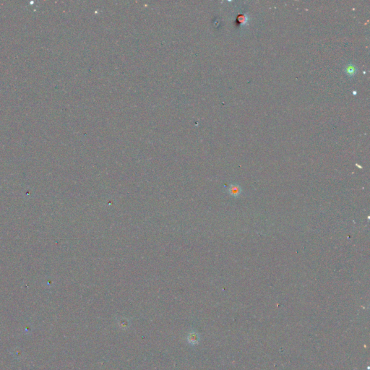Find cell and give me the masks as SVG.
<instances>
[{"mask_svg":"<svg viewBox=\"0 0 370 370\" xmlns=\"http://www.w3.org/2000/svg\"><path fill=\"white\" fill-rule=\"evenodd\" d=\"M241 192H242V189L238 184H232L230 185L229 188H228V193L230 194V195L235 197V198L239 196Z\"/></svg>","mask_w":370,"mask_h":370,"instance_id":"6da1fadb","label":"cell"},{"mask_svg":"<svg viewBox=\"0 0 370 370\" xmlns=\"http://www.w3.org/2000/svg\"><path fill=\"white\" fill-rule=\"evenodd\" d=\"M346 72H348V74H350V75H354L356 72V68L354 67V66H353V65H350V66H348V67H347Z\"/></svg>","mask_w":370,"mask_h":370,"instance_id":"7a4b0ae2","label":"cell"}]
</instances>
